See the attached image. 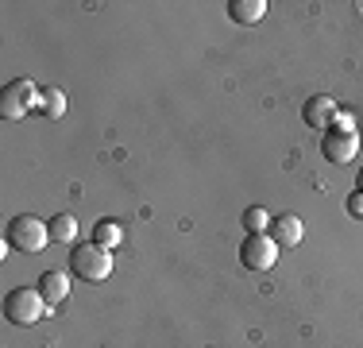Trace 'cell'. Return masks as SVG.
<instances>
[{
  "mask_svg": "<svg viewBox=\"0 0 363 348\" xmlns=\"http://www.w3.org/2000/svg\"><path fill=\"white\" fill-rule=\"evenodd\" d=\"M39 112L47 120H58L66 112V93L62 89H43V97H39Z\"/></svg>",
  "mask_w": 363,
  "mask_h": 348,
  "instance_id": "13",
  "label": "cell"
},
{
  "mask_svg": "<svg viewBox=\"0 0 363 348\" xmlns=\"http://www.w3.org/2000/svg\"><path fill=\"white\" fill-rule=\"evenodd\" d=\"M47 224H50V240H55V244H74L77 232H82L77 217H70V213H58L55 221H47Z\"/></svg>",
  "mask_w": 363,
  "mask_h": 348,
  "instance_id": "12",
  "label": "cell"
},
{
  "mask_svg": "<svg viewBox=\"0 0 363 348\" xmlns=\"http://www.w3.org/2000/svg\"><path fill=\"white\" fill-rule=\"evenodd\" d=\"M39 294L47 298V306L55 310L58 302L70 298V275H66V271H43L39 275Z\"/></svg>",
  "mask_w": 363,
  "mask_h": 348,
  "instance_id": "9",
  "label": "cell"
},
{
  "mask_svg": "<svg viewBox=\"0 0 363 348\" xmlns=\"http://www.w3.org/2000/svg\"><path fill=\"white\" fill-rule=\"evenodd\" d=\"M306 124L309 128H317V132H333V124H336V116H340V104H336L328 93H317V97H309L306 101Z\"/></svg>",
  "mask_w": 363,
  "mask_h": 348,
  "instance_id": "7",
  "label": "cell"
},
{
  "mask_svg": "<svg viewBox=\"0 0 363 348\" xmlns=\"http://www.w3.org/2000/svg\"><path fill=\"white\" fill-rule=\"evenodd\" d=\"M47 310L50 306L39 294V286H16L4 298V317L12 321V325H35L39 317H47Z\"/></svg>",
  "mask_w": 363,
  "mask_h": 348,
  "instance_id": "2",
  "label": "cell"
},
{
  "mask_svg": "<svg viewBox=\"0 0 363 348\" xmlns=\"http://www.w3.org/2000/svg\"><path fill=\"white\" fill-rule=\"evenodd\" d=\"M336 132H356V120H352V112H340V116H336Z\"/></svg>",
  "mask_w": 363,
  "mask_h": 348,
  "instance_id": "16",
  "label": "cell"
},
{
  "mask_svg": "<svg viewBox=\"0 0 363 348\" xmlns=\"http://www.w3.org/2000/svg\"><path fill=\"white\" fill-rule=\"evenodd\" d=\"M4 244L16 251H23V256H35V251H43L50 244V224L39 221V217H31V213H20V217L8 221V240Z\"/></svg>",
  "mask_w": 363,
  "mask_h": 348,
  "instance_id": "1",
  "label": "cell"
},
{
  "mask_svg": "<svg viewBox=\"0 0 363 348\" xmlns=\"http://www.w3.org/2000/svg\"><path fill=\"white\" fill-rule=\"evenodd\" d=\"M120 240H124V229H120V221H112V217H105V221L93 224V244H101V248L116 251Z\"/></svg>",
  "mask_w": 363,
  "mask_h": 348,
  "instance_id": "11",
  "label": "cell"
},
{
  "mask_svg": "<svg viewBox=\"0 0 363 348\" xmlns=\"http://www.w3.org/2000/svg\"><path fill=\"white\" fill-rule=\"evenodd\" d=\"M228 16L236 23H259L267 16V0H232L228 4Z\"/></svg>",
  "mask_w": 363,
  "mask_h": 348,
  "instance_id": "10",
  "label": "cell"
},
{
  "mask_svg": "<svg viewBox=\"0 0 363 348\" xmlns=\"http://www.w3.org/2000/svg\"><path fill=\"white\" fill-rule=\"evenodd\" d=\"M359 190H363V170H359Z\"/></svg>",
  "mask_w": 363,
  "mask_h": 348,
  "instance_id": "17",
  "label": "cell"
},
{
  "mask_svg": "<svg viewBox=\"0 0 363 348\" xmlns=\"http://www.w3.org/2000/svg\"><path fill=\"white\" fill-rule=\"evenodd\" d=\"M348 213L363 221V190H356V194H348Z\"/></svg>",
  "mask_w": 363,
  "mask_h": 348,
  "instance_id": "15",
  "label": "cell"
},
{
  "mask_svg": "<svg viewBox=\"0 0 363 348\" xmlns=\"http://www.w3.org/2000/svg\"><path fill=\"white\" fill-rule=\"evenodd\" d=\"M70 271L85 283H105L112 275V251L101 248V244H77L74 256H70Z\"/></svg>",
  "mask_w": 363,
  "mask_h": 348,
  "instance_id": "3",
  "label": "cell"
},
{
  "mask_svg": "<svg viewBox=\"0 0 363 348\" xmlns=\"http://www.w3.org/2000/svg\"><path fill=\"white\" fill-rule=\"evenodd\" d=\"M39 97L43 93L35 89V82L16 77V82H8L4 89H0V116L4 120H23L31 109H39Z\"/></svg>",
  "mask_w": 363,
  "mask_h": 348,
  "instance_id": "4",
  "label": "cell"
},
{
  "mask_svg": "<svg viewBox=\"0 0 363 348\" xmlns=\"http://www.w3.org/2000/svg\"><path fill=\"white\" fill-rule=\"evenodd\" d=\"M274 217L267 213L263 205H252V209H244V229H247V236H255V232H267V224H271Z\"/></svg>",
  "mask_w": 363,
  "mask_h": 348,
  "instance_id": "14",
  "label": "cell"
},
{
  "mask_svg": "<svg viewBox=\"0 0 363 348\" xmlns=\"http://www.w3.org/2000/svg\"><path fill=\"white\" fill-rule=\"evenodd\" d=\"M321 155L328 163H336V167H344V163H352L359 155V132H325L321 139Z\"/></svg>",
  "mask_w": 363,
  "mask_h": 348,
  "instance_id": "6",
  "label": "cell"
},
{
  "mask_svg": "<svg viewBox=\"0 0 363 348\" xmlns=\"http://www.w3.org/2000/svg\"><path fill=\"white\" fill-rule=\"evenodd\" d=\"M271 236L279 248H298V244L306 240V221H301L298 213H282L271 221Z\"/></svg>",
  "mask_w": 363,
  "mask_h": 348,
  "instance_id": "8",
  "label": "cell"
},
{
  "mask_svg": "<svg viewBox=\"0 0 363 348\" xmlns=\"http://www.w3.org/2000/svg\"><path fill=\"white\" fill-rule=\"evenodd\" d=\"M240 263L247 271H271L279 263V244H274V236H267V232L244 236V244H240Z\"/></svg>",
  "mask_w": 363,
  "mask_h": 348,
  "instance_id": "5",
  "label": "cell"
}]
</instances>
